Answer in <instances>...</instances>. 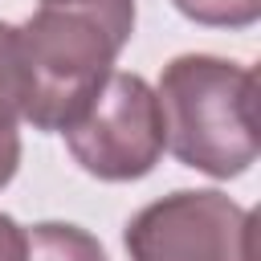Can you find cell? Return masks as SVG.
Returning <instances> with one entry per match:
<instances>
[{
	"mask_svg": "<svg viewBox=\"0 0 261 261\" xmlns=\"http://www.w3.org/2000/svg\"><path fill=\"white\" fill-rule=\"evenodd\" d=\"M24 122V61L16 24L0 20V126Z\"/></svg>",
	"mask_w": 261,
	"mask_h": 261,
	"instance_id": "obj_6",
	"label": "cell"
},
{
	"mask_svg": "<svg viewBox=\"0 0 261 261\" xmlns=\"http://www.w3.org/2000/svg\"><path fill=\"white\" fill-rule=\"evenodd\" d=\"M16 37L24 61V122L37 130H65L122 53L94 20L61 8H37L16 24Z\"/></svg>",
	"mask_w": 261,
	"mask_h": 261,
	"instance_id": "obj_2",
	"label": "cell"
},
{
	"mask_svg": "<svg viewBox=\"0 0 261 261\" xmlns=\"http://www.w3.org/2000/svg\"><path fill=\"white\" fill-rule=\"evenodd\" d=\"M24 261H110V257L94 232L65 224V220H45L29 228Z\"/></svg>",
	"mask_w": 261,
	"mask_h": 261,
	"instance_id": "obj_5",
	"label": "cell"
},
{
	"mask_svg": "<svg viewBox=\"0 0 261 261\" xmlns=\"http://www.w3.org/2000/svg\"><path fill=\"white\" fill-rule=\"evenodd\" d=\"M41 8H61V12H77L94 20L118 49L135 33V0H41Z\"/></svg>",
	"mask_w": 261,
	"mask_h": 261,
	"instance_id": "obj_7",
	"label": "cell"
},
{
	"mask_svg": "<svg viewBox=\"0 0 261 261\" xmlns=\"http://www.w3.org/2000/svg\"><path fill=\"white\" fill-rule=\"evenodd\" d=\"M188 20L208 29H249L261 16V0H171Z\"/></svg>",
	"mask_w": 261,
	"mask_h": 261,
	"instance_id": "obj_8",
	"label": "cell"
},
{
	"mask_svg": "<svg viewBox=\"0 0 261 261\" xmlns=\"http://www.w3.org/2000/svg\"><path fill=\"white\" fill-rule=\"evenodd\" d=\"M167 151L212 179L245 175L257 163V73L212 53H184L159 73Z\"/></svg>",
	"mask_w": 261,
	"mask_h": 261,
	"instance_id": "obj_1",
	"label": "cell"
},
{
	"mask_svg": "<svg viewBox=\"0 0 261 261\" xmlns=\"http://www.w3.org/2000/svg\"><path fill=\"white\" fill-rule=\"evenodd\" d=\"M61 135L77 167L106 184L143 179L147 171H155L167 147L163 110L151 82L118 69H110V77L98 86L90 106Z\"/></svg>",
	"mask_w": 261,
	"mask_h": 261,
	"instance_id": "obj_3",
	"label": "cell"
},
{
	"mask_svg": "<svg viewBox=\"0 0 261 261\" xmlns=\"http://www.w3.org/2000/svg\"><path fill=\"white\" fill-rule=\"evenodd\" d=\"M29 253V228H20L8 212H0V261H24Z\"/></svg>",
	"mask_w": 261,
	"mask_h": 261,
	"instance_id": "obj_9",
	"label": "cell"
},
{
	"mask_svg": "<svg viewBox=\"0 0 261 261\" xmlns=\"http://www.w3.org/2000/svg\"><path fill=\"white\" fill-rule=\"evenodd\" d=\"M122 245L130 261H257V220L212 188H184L139 208Z\"/></svg>",
	"mask_w": 261,
	"mask_h": 261,
	"instance_id": "obj_4",
	"label": "cell"
},
{
	"mask_svg": "<svg viewBox=\"0 0 261 261\" xmlns=\"http://www.w3.org/2000/svg\"><path fill=\"white\" fill-rule=\"evenodd\" d=\"M16 167H20V135L16 126H0V188L12 184Z\"/></svg>",
	"mask_w": 261,
	"mask_h": 261,
	"instance_id": "obj_10",
	"label": "cell"
}]
</instances>
